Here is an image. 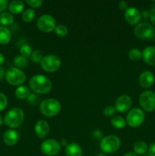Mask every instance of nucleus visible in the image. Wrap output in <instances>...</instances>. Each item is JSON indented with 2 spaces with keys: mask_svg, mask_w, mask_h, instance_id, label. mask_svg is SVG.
<instances>
[{
  "mask_svg": "<svg viewBox=\"0 0 155 156\" xmlns=\"http://www.w3.org/2000/svg\"><path fill=\"white\" fill-rule=\"evenodd\" d=\"M30 94V89L25 85H21L15 90V96L19 99H27Z\"/></svg>",
  "mask_w": 155,
  "mask_h": 156,
  "instance_id": "22",
  "label": "nucleus"
},
{
  "mask_svg": "<svg viewBox=\"0 0 155 156\" xmlns=\"http://www.w3.org/2000/svg\"><path fill=\"white\" fill-rule=\"evenodd\" d=\"M125 20L126 22L130 25H135L140 21L141 15L139 11L136 8L131 7L128 8L127 10L125 12Z\"/></svg>",
  "mask_w": 155,
  "mask_h": 156,
  "instance_id": "13",
  "label": "nucleus"
},
{
  "mask_svg": "<svg viewBox=\"0 0 155 156\" xmlns=\"http://www.w3.org/2000/svg\"><path fill=\"white\" fill-rule=\"evenodd\" d=\"M8 99L3 93L0 92V111H3L7 108Z\"/></svg>",
  "mask_w": 155,
  "mask_h": 156,
  "instance_id": "32",
  "label": "nucleus"
},
{
  "mask_svg": "<svg viewBox=\"0 0 155 156\" xmlns=\"http://www.w3.org/2000/svg\"><path fill=\"white\" fill-rule=\"evenodd\" d=\"M149 156H155V143H152L148 147Z\"/></svg>",
  "mask_w": 155,
  "mask_h": 156,
  "instance_id": "36",
  "label": "nucleus"
},
{
  "mask_svg": "<svg viewBox=\"0 0 155 156\" xmlns=\"http://www.w3.org/2000/svg\"><path fill=\"white\" fill-rule=\"evenodd\" d=\"M25 2L32 8H39L43 2L42 0H26Z\"/></svg>",
  "mask_w": 155,
  "mask_h": 156,
  "instance_id": "33",
  "label": "nucleus"
},
{
  "mask_svg": "<svg viewBox=\"0 0 155 156\" xmlns=\"http://www.w3.org/2000/svg\"><path fill=\"white\" fill-rule=\"evenodd\" d=\"M121 140L116 136L110 135L104 137L100 143V149L105 153H113L119 149Z\"/></svg>",
  "mask_w": 155,
  "mask_h": 156,
  "instance_id": "5",
  "label": "nucleus"
},
{
  "mask_svg": "<svg viewBox=\"0 0 155 156\" xmlns=\"http://www.w3.org/2000/svg\"><path fill=\"white\" fill-rule=\"evenodd\" d=\"M2 123H3V120H2V118L1 116H0V126H2Z\"/></svg>",
  "mask_w": 155,
  "mask_h": 156,
  "instance_id": "44",
  "label": "nucleus"
},
{
  "mask_svg": "<svg viewBox=\"0 0 155 156\" xmlns=\"http://www.w3.org/2000/svg\"><path fill=\"white\" fill-rule=\"evenodd\" d=\"M5 79L10 85H22L26 81V76L24 72L16 67H11L6 71Z\"/></svg>",
  "mask_w": 155,
  "mask_h": 156,
  "instance_id": "6",
  "label": "nucleus"
},
{
  "mask_svg": "<svg viewBox=\"0 0 155 156\" xmlns=\"http://www.w3.org/2000/svg\"><path fill=\"white\" fill-rule=\"evenodd\" d=\"M142 57L144 62L150 66L155 65V47L149 46L142 52Z\"/></svg>",
  "mask_w": 155,
  "mask_h": 156,
  "instance_id": "17",
  "label": "nucleus"
},
{
  "mask_svg": "<svg viewBox=\"0 0 155 156\" xmlns=\"http://www.w3.org/2000/svg\"><path fill=\"white\" fill-rule=\"evenodd\" d=\"M132 105V101L130 96L127 94H122L117 98L115 104V111L120 113H125L129 111Z\"/></svg>",
  "mask_w": 155,
  "mask_h": 156,
  "instance_id": "12",
  "label": "nucleus"
},
{
  "mask_svg": "<svg viewBox=\"0 0 155 156\" xmlns=\"http://www.w3.org/2000/svg\"><path fill=\"white\" fill-rule=\"evenodd\" d=\"M139 84L142 88H149L153 85L154 82V76L150 71H144L140 75Z\"/></svg>",
  "mask_w": 155,
  "mask_h": 156,
  "instance_id": "15",
  "label": "nucleus"
},
{
  "mask_svg": "<svg viewBox=\"0 0 155 156\" xmlns=\"http://www.w3.org/2000/svg\"><path fill=\"white\" fill-rule=\"evenodd\" d=\"M20 53H21V56L27 58L31 56L33 51H32V48L30 45L23 44L21 47V49H20Z\"/></svg>",
  "mask_w": 155,
  "mask_h": 156,
  "instance_id": "28",
  "label": "nucleus"
},
{
  "mask_svg": "<svg viewBox=\"0 0 155 156\" xmlns=\"http://www.w3.org/2000/svg\"><path fill=\"white\" fill-rule=\"evenodd\" d=\"M8 7L7 0H0V13H2L3 11L5 10Z\"/></svg>",
  "mask_w": 155,
  "mask_h": 156,
  "instance_id": "35",
  "label": "nucleus"
},
{
  "mask_svg": "<svg viewBox=\"0 0 155 156\" xmlns=\"http://www.w3.org/2000/svg\"><path fill=\"white\" fill-rule=\"evenodd\" d=\"M40 149L41 152L45 155L54 156L58 155L60 152L61 145L57 140L50 139L43 142Z\"/></svg>",
  "mask_w": 155,
  "mask_h": 156,
  "instance_id": "11",
  "label": "nucleus"
},
{
  "mask_svg": "<svg viewBox=\"0 0 155 156\" xmlns=\"http://www.w3.org/2000/svg\"><path fill=\"white\" fill-rule=\"evenodd\" d=\"M12 39V33L6 27L0 26V44H7Z\"/></svg>",
  "mask_w": 155,
  "mask_h": 156,
  "instance_id": "20",
  "label": "nucleus"
},
{
  "mask_svg": "<svg viewBox=\"0 0 155 156\" xmlns=\"http://www.w3.org/2000/svg\"><path fill=\"white\" fill-rule=\"evenodd\" d=\"M18 140H19L18 133L14 129H9L3 134V141L9 146H13L16 145Z\"/></svg>",
  "mask_w": 155,
  "mask_h": 156,
  "instance_id": "16",
  "label": "nucleus"
},
{
  "mask_svg": "<svg viewBox=\"0 0 155 156\" xmlns=\"http://www.w3.org/2000/svg\"><path fill=\"white\" fill-rule=\"evenodd\" d=\"M30 87L33 91L37 94H47L52 89V82L46 76L36 75L30 80Z\"/></svg>",
  "mask_w": 155,
  "mask_h": 156,
  "instance_id": "1",
  "label": "nucleus"
},
{
  "mask_svg": "<svg viewBox=\"0 0 155 156\" xmlns=\"http://www.w3.org/2000/svg\"><path fill=\"white\" fill-rule=\"evenodd\" d=\"M139 104L141 108L147 112H152L155 110V93L152 91H146L141 94Z\"/></svg>",
  "mask_w": 155,
  "mask_h": 156,
  "instance_id": "8",
  "label": "nucleus"
},
{
  "mask_svg": "<svg viewBox=\"0 0 155 156\" xmlns=\"http://www.w3.org/2000/svg\"><path fill=\"white\" fill-rule=\"evenodd\" d=\"M133 149L136 155H144L148 150V146L144 142L138 141L134 144Z\"/></svg>",
  "mask_w": 155,
  "mask_h": 156,
  "instance_id": "23",
  "label": "nucleus"
},
{
  "mask_svg": "<svg viewBox=\"0 0 155 156\" xmlns=\"http://www.w3.org/2000/svg\"><path fill=\"white\" fill-rule=\"evenodd\" d=\"M115 111H115V108H114V107L109 105V106H106V108L103 109V114H104L105 117H112V116L115 114Z\"/></svg>",
  "mask_w": 155,
  "mask_h": 156,
  "instance_id": "31",
  "label": "nucleus"
},
{
  "mask_svg": "<svg viewBox=\"0 0 155 156\" xmlns=\"http://www.w3.org/2000/svg\"><path fill=\"white\" fill-rule=\"evenodd\" d=\"M123 156H138V155H136V154L135 153V152H128V153L125 154Z\"/></svg>",
  "mask_w": 155,
  "mask_h": 156,
  "instance_id": "42",
  "label": "nucleus"
},
{
  "mask_svg": "<svg viewBox=\"0 0 155 156\" xmlns=\"http://www.w3.org/2000/svg\"><path fill=\"white\" fill-rule=\"evenodd\" d=\"M65 154L66 156H82L83 151L78 143H72L67 145L65 149Z\"/></svg>",
  "mask_w": 155,
  "mask_h": 156,
  "instance_id": "18",
  "label": "nucleus"
},
{
  "mask_svg": "<svg viewBox=\"0 0 155 156\" xmlns=\"http://www.w3.org/2000/svg\"><path fill=\"white\" fill-rule=\"evenodd\" d=\"M111 124L115 129H122V128L126 126V121L122 117L115 116L111 120Z\"/></svg>",
  "mask_w": 155,
  "mask_h": 156,
  "instance_id": "24",
  "label": "nucleus"
},
{
  "mask_svg": "<svg viewBox=\"0 0 155 156\" xmlns=\"http://www.w3.org/2000/svg\"><path fill=\"white\" fill-rule=\"evenodd\" d=\"M56 20L52 15H41L37 20V27L44 33H50L56 28Z\"/></svg>",
  "mask_w": 155,
  "mask_h": 156,
  "instance_id": "10",
  "label": "nucleus"
},
{
  "mask_svg": "<svg viewBox=\"0 0 155 156\" xmlns=\"http://www.w3.org/2000/svg\"><path fill=\"white\" fill-rule=\"evenodd\" d=\"M61 59L59 56L56 55L50 54L43 57L40 62L41 67L43 69L48 73H54L56 72L61 66Z\"/></svg>",
  "mask_w": 155,
  "mask_h": 156,
  "instance_id": "7",
  "label": "nucleus"
},
{
  "mask_svg": "<svg viewBox=\"0 0 155 156\" xmlns=\"http://www.w3.org/2000/svg\"><path fill=\"white\" fill-rule=\"evenodd\" d=\"M14 22V16L9 12H2L0 14V24L3 27L10 26Z\"/></svg>",
  "mask_w": 155,
  "mask_h": 156,
  "instance_id": "21",
  "label": "nucleus"
},
{
  "mask_svg": "<svg viewBox=\"0 0 155 156\" xmlns=\"http://www.w3.org/2000/svg\"><path fill=\"white\" fill-rule=\"evenodd\" d=\"M31 59L33 62H36V63H38L40 62V63L41 60L43 59V54L40 50H36L34 51H33L31 54Z\"/></svg>",
  "mask_w": 155,
  "mask_h": 156,
  "instance_id": "30",
  "label": "nucleus"
},
{
  "mask_svg": "<svg viewBox=\"0 0 155 156\" xmlns=\"http://www.w3.org/2000/svg\"><path fill=\"white\" fill-rule=\"evenodd\" d=\"M61 104L57 100L53 98L45 99L40 105V112L46 117L56 116L61 111Z\"/></svg>",
  "mask_w": 155,
  "mask_h": 156,
  "instance_id": "3",
  "label": "nucleus"
},
{
  "mask_svg": "<svg viewBox=\"0 0 155 156\" xmlns=\"http://www.w3.org/2000/svg\"><path fill=\"white\" fill-rule=\"evenodd\" d=\"M55 32L59 37H65L68 34V27L64 24H58L55 28Z\"/></svg>",
  "mask_w": 155,
  "mask_h": 156,
  "instance_id": "29",
  "label": "nucleus"
},
{
  "mask_svg": "<svg viewBox=\"0 0 155 156\" xmlns=\"http://www.w3.org/2000/svg\"><path fill=\"white\" fill-rule=\"evenodd\" d=\"M94 136L96 137V138H100L101 136H103V133L100 132V130H96L94 131Z\"/></svg>",
  "mask_w": 155,
  "mask_h": 156,
  "instance_id": "40",
  "label": "nucleus"
},
{
  "mask_svg": "<svg viewBox=\"0 0 155 156\" xmlns=\"http://www.w3.org/2000/svg\"><path fill=\"white\" fill-rule=\"evenodd\" d=\"M24 9V3L21 0H14L9 4V11L11 14H20Z\"/></svg>",
  "mask_w": 155,
  "mask_h": 156,
  "instance_id": "19",
  "label": "nucleus"
},
{
  "mask_svg": "<svg viewBox=\"0 0 155 156\" xmlns=\"http://www.w3.org/2000/svg\"><path fill=\"white\" fill-rule=\"evenodd\" d=\"M144 120V114L140 108H133L126 117V123L131 127H138L141 126Z\"/></svg>",
  "mask_w": 155,
  "mask_h": 156,
  "instance_id": "9",
  "label": "nucleus"
},
{
  "mask_svg": "<svg viewBox=\"0 0 155 156\" xmlns=\"http://www.w3.org/2000/svg\"><path fill=\"white\" fill-rule=\"evenodd\" d=\"M149 17H150L152 24L155 26V8L152 9L149 12Z\"/></svg>",
  "mask_w": 155,
  "mask_h": 156,
  "instance_id": "37",
  "label": "nucleus"
},
{
  "mask_svg": "<svg viewBox=\"0 0 155 156\" xmlns=\"http://www.w3.org/2000/svg\"><path fill=\"white\" fill-rule=\"evenodd\" d=\"M34 131L40 139H44L50 132V125L45 120H40L36 123Z\"/></svg>",
  "mask_w": 155,
  "mask_h": 156,
  "instance_id": "14",
  "label": "nucleus"
},
{
  "mask_svg": "<svg viewBox=\"0 0 155 156\" xmlns=\"http://www.w3.org/2000/svg\"><path fill=\"white\" fill-rule=\"evenodd\" d=\"M14 64H15V67L18 69H24L26 68L28 65V61H27V58L24 57L22 56H17L14 59Z\"/></svg>",
  "mask_w": 155,
  "mask_h": 156,
  "instance_id": "25",
  "label": "nucleus"
},
{
  "mask_svg": "<svg viewBox=\"0 0 155 156\" xmlns=\"http://www.w3.org/2000/svg\"><path fill=\"white\" fill-rule=\"evenodd\" d=\"M129 57L132 61L136 62V61L140 60L142 57V53L140 50L137 48L132 49L129 53Z\"/></svg>",
  "mask_w": 155,
  "mask_h": 156,
  "instance_id": "27",
  "label": "nucleus"
},
{
  "mask_svg": "<svg viewBox=\"0 0 155 156\" xmlns=\"http://www.w3.org/2000/svg\"><path fill=\"white\" fill-rule=\"evenodd\" d=\"M24 120V113L21 108H13L6 113L4 122L10 128L19 127Z\"/></svg>",
  "mask_w": 155,
  "mask_h": 156,
  "instance_id": "2",
  "label": "nucleus"
},
{
  "mask_svg": "<svg viewBox=\"0 0 155 156\" xmlns=\"http://www.w3.org/2000/svg\"><path fill=\"white\" fill-rule=\"evenodd\" d=\"M128 2H126V1H121L119 3V7L120 9L122 10H127L128 9Z\"/></svg>",
  "mask_w": 155,
  "mask_h": 156,
  "instance_id": "38",
  "label": "nucleus"
},
{
  "mask_svg": "<svg viewBox=\"0 0 155 156\" xmlns=\"http://www.w3.org/2000/svg\"><path fill=\"white\" fill-rule=\"evenodd\" d=\"M98 156H106L104 155V154H103V153H101V154H100V155H98Z\"/></svg>",
  "mask_w": 155,
  "mask_h": 156,
  "instance_id": "45",
  "label": "nucleus"
},
{
  "mask_svg": "<svg viewBox=\"0 0 155 156\" xmlns=\"http://www.w3.org/2000/svg\"><path fill=\"white\" fill-rule=\"evenodd\" d=\"M5 60V59L4 55H3L2 53H0V66L2 65V64L4 63Z\"/></svg>",
  "mask_w": 155,
  "mask_h": 156,
  "instance_id": "41",
  "label": "nucleus"
},
{
  "mask_svg": "<svg viewBox=\"0 0 155 156\" xmlns=\"http://www.w3.org/2000/svg\"><path fill=\"white\" fill-rule=\"evenodd\" d=\"M35 11L32 9H29L25 10L24 12H23L22 15H21V18L22 20L25 22H30V21H33L35 18Z\"/></svg>",
  "mask_w": 155,
  "mask_h": 156,
  "instance_id": "26",
  "label": "nucleus"
},
{
  "mask_svg": "<svg viewBox=\"0 0 155 156\" xmlns=\"http://www.w3.org/2000/svg\"><path fill=\"white\" fill-rule=\"evenodd\" d=\"M27 103L30 105H36L39 101V97L35 94H30L27 98Z\"/></svg>",
  "mask_w": 155,
  "mask_h": 156,
  "instance_id": "34",
  "label": "nucleus"
},
{
  "mask_svg": "<svg viewBox=\"0 0 155 156\" xmlns=\"http://www.w3.org/2000/svg\"><path fill=\"white\" fill-rule=\"evenodd\" d=\"M134 33L141 40H155V29L149 23L142 22L137 24L134 29Z\"/></svg>",
  "mask_w": 155,
  "mask_h": 156,
  "instance_id": "4",
  "label": "nucleus"
},
{
  "mask_svg": "<svg viewBox=\"0 0 155 156\" xmlns=\"http://www.w3.org/2000/svg\"><path fill=\"white\" fill-rule=\"evenodd\" d=\"M62 146H65V147H66L67 145H68V143H67V141L65 140H62V141H61V144Z\"/></svg>",
  "mask_w": 155,
  "mask_h": 156,
  "instance_id": "43",
  "label": "nucleus"
},
{
  "mask_svg": "<svg viewBox=\"0 0 155 156\" xmlns=\"http://www.w3.org/2000/svg\"><path fill=\"white\" fill-rule=\"evenodd\" d=\"M5 70L3 67L0 66V81L4 78V76H5Z\"/></svg>",
  "mask_w": 155,
  "mask_h": 156,
  "instance_id": "39",
  "label": "nucleus"
}]
</instances>
